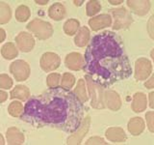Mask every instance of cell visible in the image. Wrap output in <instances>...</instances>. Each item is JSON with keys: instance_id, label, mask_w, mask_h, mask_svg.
<instances>
[{"instance_id": "27", "label": "cell", "mask_w": 154, "mask_h": 145, "mask_svg": "<svg viewBox=\"0 0 154 145\" xmlns=\"http://www.w3.org/2000/svg\"><path fill=\"white\" fill-rule=\"evenodd\" d=\"M74 82H75V77L71 74H69V72H66V74H64V76H63V77H62L61 86L64 89L69 90L71 88L72 86H73Z\"/></svg>"}, {"instance_id": "37", "label": "cell", "mask_w": 154, "mask_h": 145, "mask_svg": "<svg viewBox=\"0 0 154 145\" xmlns=\"http://www.w3.org/2000/svg\"><path fill=\"white\" fill-rule=\"evenodd\" d=\"M1 41H4V38H5V31L3 30V29H1Z\"/></svg>"}, {"instance_id": "15", "label": "cell", "mask_w": 154, "mask_h": 145, "mask_svg": "<svg viewBox=\"0 0 154 145\" xmlns=\"http://www.w3.org/2000/svg\"><path fill=\"white\" fill-rule=\"evenodd\" d=\"M146 108V96L143 93H136L134 95L132 109L135 112H142Z\"/></svg>"}, {"instance_id": "10", "label": "cell", "mask_w": 154, "mask_h": 145, "mask_svg": "<svg viewBox=\"0 0 154 145\" xmlns=\"http://www.w3.org/2000/svg\"><path fill=\"white\" fill-rule=\"evenodd\" d=\"M90 123H91V119L88 116V117L85 119L83 124H81L80 128L77 130V133L74 134L73 135H71L70 137H69V139H67V144H79L81 142L82 138L85 137V134L88 132Z\"/></svg>"}, {"instance_id": "35", "label": "cell", "mask_w": 154, "mask_h": 145, "mask_svg": "<svg viewBox=\"0 0 154 145\" xmlns=\"http://www.w3.org/2000/svg\"><path fill=\"white\" fill-rule=\"evenodd\" d=\"M149 101H150V108H154V93L153 92H151L150 94H149Z\"/></svg>"}, {"instance_id": "7", "label": "cell", "mask_w": 154, "mask_h": 145, "mask_svg": "<svg viewBox=\"0 0 154 145\" xmlns=\"http://www.w3.org/2000/svg\"><path fill=\"white\" fill-rule=\"evenodd\" d=\"M60 57L55 53L46 52L42 56L41 67L45 72H51L56 70L60 66Z\"/></svg>"}, {"instance_id": "8", "label": "cell", "mask_w": 154, "mask_h": 145, "mask_svg": "<svg viewBox=\"0 0 154 145\" xmlns=\"http://www.w3.org/2000/svg\"><path fill=\"white\" fill-rule=\"evenodd\" d=\"M16 42L17 44L18 48L23 52H29L33 50L35 41L31 34L27 32H20L16 38Z\"/></svg>"}, {"instance_id": "39", "label": "cell", "mask_w": 154, "mask_h": 145, "mask_svg": "<svg viewBox=\"0 0 154 145\" xmlns=\"http://www.w3.org/2000/svg\"><path fill=\"white\" fill-rule=\"evenodd\" d=\"M83 2V1H74L75 5H81V3Z\"/></svg>"}, {"instance_id": "12", "label": "cell", "mask_w": 154, "mask_h": 145, "mask_svg": "<svg viewBox=\"0 0 154 145\" xmlns=\"http://www.w3.org/2000/svg\"><path fill=\"white\" fill-rule=\"evenodd\" d=\"M105 98V104L110 109L112 110H119L122 105V102H120L119 96L114 91H107L104 95Z\"/></svg>"}, {"instance_id": "31", "label": "cell", "mask_w": 154, "mask_h": 145, "mask_svg": "<svg viewBox=\"0 0 154 145\" xmlns=\"http://www.w3.org/2000/svg\"><path fill=\"white\" fill-rule=\"evenodd\" d=\"M146 122H147V125H148V128H149V130L150 132H154V113L152 111H149V112L146 113Z\"/></svg>"}, {"instance_id": "11", "label": "cell", "mask_w": 154, "mask_h": 145, "mask_svg": "<svg viewBox=\"0 0 154 145\" xmlns=\"http://www.w3.org/2000/svg\"><path fill=\"white\" fill-rule=\"evenodd\" d=\"M112 23V18L109 14H100L98 17L91 18L89 21V24L94 31H97L101 28L110 26Z\"/></svg>"}, {"instance_id": "16", "label": "cell", "mask_w": 154, "mask_h": 145, "mask_svg": "<svg viewBox=\"0 0 154 145\" xmlns=\"http://www.w3.org/2000/svg\"><path fill=\"white\" fill-rule=\"evenodd\" d=\"M48 14L54 21H60L66 16V9L64 5L61 3H55L48 10Z\"/></svg>"}, {"instance_id": "1", "label": "cell", "mask_w": 154, "mask_h": 145, "mask_svg": "<svg viewBox=\"0 0 154 145\" xmlns=\"http://www.w3.org/2000/svg\"><path fill=\"white\" fill-rule=\"evenodd\" d=\"M83 115V104L78 97L63 87H56L31 97L20 118L37 127L46 126L72 134L80 128Z\"/></svg>"}, {"instance_id": "25", "label": "cell", "mask_w": 154, "mask_h": 145, "mask_svg": "<svg viewBox=\"0 0 154 145\" xmlns=\"http://www.w3.org/2000/svg\"><path fill=\"white\" fill-rule=\"evenodd\" d=\"M23 105L21 103L19 102H13L11 103V105H9L8 108V111L9 113L11 114L14 117H18V116H21L22 112H23Z\"/></svg>"}, {"instance_id": "17", "label": "cell", "mask_w": 154, "mask_h": 145, "mask_svg": "<svg viewBox=\"0 0 154 145\" xmlns=\"http://www.w3.org/2000/svg\"><path fill=\"white\" fill-rule=\"evenodd\" d=\"M6 135L9 144H21L24 141L23 134L14 127L8 129Z\"/></svg>"}, {"instance_id": "38", "label": "cell", "mask_w": 154, "mask_h": 145, "mask_svg": "<svg viewBox=\"0 0 154 145\" xmlns=\"http://www.w3.org/2000/svg\"><path fill=\"white\" fill-rule=\"evenodd\" d=\"M111 4H114V5H116V4H119V3H122V0H120V1H112V0H111V1H109Z\"/></svg>"}, {"instance_id": "22", "label": "cell", "mask_w": 154, "mask_h": 145, "mask_svg": "<svg viewBox=\"0 0 154 145\" xmlns=\"http://www.w3.org/2000/svg\"><path fill=\"white\" fill-rule=\"evenodd\" d=\"M74 92L76 93V96L78 97L79 100L82 102V103H85V102L88 100V96H87V92H86L85 81L83 79H79L78 80Z\"/></svg>"}, {"instance_id": "24", "label": "cell", "mask_w": 154, "mask_h": 145, "mask_svg": "<svg viewBox=\"0 0 154 145\" xmlns=\"http://www.w3.org/2000/svg\"><path fill=\"white\" fill-rule=\"evenodd\" d=\"M29 17H30V10H29L28 7L24 6V5H21V6H19L17 9L16 18L18 21H20V22L26 21L29 18Z\"/></svg>"}, {"instance_id": "2", "label": "cell", "mask_w": 154, "mask_h": 145, "mask_svg": "<svg viewBox=\"0 0 154 145\" xmlns=\"http://www.w3.org/2000/svg\"><path fill=\"white\" fill-rule=\"evenodd\" d=\"M84 70L94 83L108 87L131 76L123 42L112 31L96 34L85 52Z\"/></svg>"}, {"instance_id": "21", "label": "cell", "mask_w": 154, "mask_h": 145, "mask_svg": "<svg viewBox=\"0 0 154 145\" xmlns=\"http://www.w3.org/2000/svg\"><path fill=\"white\" fill-rule=\"evenodd\" d=\"M1 53L4 58L6 59H13L17 55V50L14 47V44L12 43H7L3 46L2 50H1Z\"/></svg>"}, {"instance_id": "34", "label": "cell", "mask_w": 154, "mask_h": 145, "mask_svg": "<svg viewBox=\"0 0 154 145\" xmlns=\"http://www.w3.org/2000/svg\"><path fill=\"white\" fill-rule=\"evenodd\" d=\"M7 98H8V95L5 93V92H3V91L0 92V103H3Z\"/></svg>"}, {"instance_id": "32", "label": "cell", "mask_w": 154, "mask_h": 145, "mask_svg": "<svg viewBox=\"0 0 154 145\" xmlns=\"http://www.w3.org/2000/svg\"><path fill=\"white\" fill-rule=\"evenodd\" d=\"M86 144H106V142L104 141V139L100 137H91L86 142Z\"/></svg>"}, {"instance_id": "26", "label": "cell", "mask_w": 154, "mask_h": 145, "mask_svg": "<svg viewBox=\"0 0 154 145\" xmlns=\"http://www.w3.org/2000/svg\"><path fill=\"white\" fill-rule=\"evenodd\" d=\"M79 28V21L77 19H69L64 25V30L67 35H73Z\"/></svg>"}, {"instance_id": "6", "label": "cell", "mask_w": 154, "mask_h": 145, "mask_svg": "<svg viewBox=\"0 0 154 145\" xmlns=\"http://www.w3.org/2000/svg\"><path fill=\"white\" fill-rule=\"evenodd\" d=\"M115 17V29H122L129 26L132 22V18L128 11L124 8H119L117 10H111Z\"/></svg>"}, {"instance_id": "29", "label": "cell", "mask_w": 154, "mask_h": 145, "mask_svg": "<svg viewBox=\"0 0 154 145\" xmlns=\"http://www.w3.org/2000/svg\"><path fill=\"white\" fill-rule=\"evenodd\" d=\"M61 80V76L59 74H51L47 76V85L50 88H56V87L59 86Z\"/></svg>"}, {"instance_id": "13", "label": "cell", "mask_w": 154, "mask_h": 145, "mask_svg": "<svg viewBox=\"0 0 154 145\" xmlns=\"http://www.w3.org/2000/svg\"><path fill=\"white\" fill-rule=\"evenodd\" d=\"M127 5L131 8V10L140 16L147 14L150 9V2L149 1H127Z\"/></svg>"}, {"instance_id": "36", "label": "cell", "mask_w": 154, "mask_h": 145, "mask_svg": "<svg viewBox=\"0 0 154 145\" xmlns=\"http://www.w3.org/2000/svg\"><path fill=\"white\" fill-rule=\"evenodd\" d=\"M47 2H48L47 0H45V1H38V0H37V1H36V3L41 4V5H45V4H46Z\"/></svg>"}, {"instance_id": "18", "label": "cell", "mask_w": 154, "mask_h": 145, "mask_svg": "<svg viewBox=\"0 0 154 145\" xmlns=\"http://www.w3.org/2000/svg\"><path fill=\"white\" fill-rule=\"evenodd\" d=\"M143 130H144V123L142 118L135 117L130 120V122L128 123V130L133 135L141 134Z\"/></svg>"}, {"instance_id": "14", "label": "cell", "mask_w": 154, "mask_h": 145, "mask_svg": "<svg viewBox=\"0 0 154 145\" xmlns=\"http://www.w3.org/2000/svg\"><path fill=\"white\" fill-rule=\"evenodd\" d=\"M106 137L113 142H122L126 139V134L120 128H110L106 132Z\"/></svg>"}, {"instance_id": "28", "label": "cell", "mask_w": 154, "mask_h": 145, "mask_svg": "<svg viewBox=\"0 0 154 145\" xmlns=\"http://www.w3.org/2000/svg\"><path fill=\"white\" fill-rule=\"evenodd\" d=\"M100 9L101 6L98 1H90L87 4V14L90 17H93L94 14L100 11Z\"/></svg>"}, {"instance_id": "5", "label": "cell", "mask_w": 154, "mask_h": 145, "mask_svg": "<svg viewBox=\"0 0 154 145\" xmlns=\"http://www.w3.org/2000/svg\"><path fill=\"white\" fill-rule=\"evenodd\" d=\"M151 63L146 58H140L136 61V65H135V77H136V79H146L149 75L151 74Z\"/></svg>"}, {"instance_id": "9", "label": "cell", "mask_w": 154, "mask_h": 145, "mask_svg": "<svg viewBox=\"0 0 154 145\" xmlns=\"http://www.w3.org/2000/svg\"><path fill=\"white\" fill-rule=\"evenodd\" d=\"M66 66L72 71H79L84 67V57L80 53L72 52L66 57Z\"/></svg>"}, {"instance_id": "30", "label": "cell", "mask_w": 154, "mask_h": 145, "mask_svg": "<svg viewBox=\"0 0 154 145\" xmlns=\"http://www.w3.org/2000/svg\"><path fill=\"white\" fill-rule=\"evenodd\" d=\"M12 85H13V81L7 75L0 76V87H1V88L8 89V88H11Z\"/></svg>"}, {"instance_id": "20", "label": "cell", "mask_w": 154, "mask_h": 145, "mask_svg": "<svg viewBox=\"0 0 154 145\" xmlns=\"http://www.w3.org/2000/svg\"><path fill=\"white\" fill-rule=\"evenodd\" d=\"M90 40V31L87 27H82L75 37V45L77 47H84Z\"/></svg>"}, {"instance_id": "4", "label": "cell", "mask_w": 154, "mask_h": 145, "mask_svg": "<svg viewBox=\"0 0 154 145\" xmlns=\"http://www.w3.org/2000/svg\"><path fill=\"white\" fill-rule=\"evenodd\" d=\"M10 71L14 75V76L16 77V79L18 81H23L27 79L29 74H30L29 65L25 61L22 60H17L14 63H12Z\"/></svg>"}, {"instance_id": "23", "label": "cell", "mask_w": 154, "mask_h": 145, "mask_svg": "<svg viewBox=\"0 0 154 145\" xmlns=\"http://www.w3.org/2000/svg\"><path fill=\"white\" fill-rule=\"evenodd\" d=\"M11 18V9L6 3H0V23H6Z\"/></svg>"}, {"instance_id": "3", "label": "cell", "mask_w": 154, "mask_h": 145, "mask_svg": "<svg viewBox=\"0 0 154 145\" xmlns=\"http://www.w3.org/2000/svg\"><path fill=\"white\" fill-rule=\"evenodd\" d=\"M27 29L29 31L33 32L40 40H45V39L49 38L53 33L51 24L38 18H35L29 23L27 25Z\"/></svg>"}, {"instance_id": "19", "label": "cell", "mask_w": 154, "mask_h": 145, "mask_svg": "<svg viewBox=\"0 0 154 145\" xmlns=\"http://www.w3.org/2000/svg\"><path fill=\"white\" fill-rule=\"evenodd\" d=\"M29 96H30L29 89L26 86H23V85H17V86H16V88L11 91V98L12 99L16 98V99L25 101L28 99Z\"/></svg>"}, {"instance_id": "33", "label": "cell", "mask_w": 154, "mask_h": 145, "mask_svg": "<svg viewBox=\"0 0 154 145\" xmlns=\"http://www.w3.org/2000/svg\"><path fill=\"white\" fill-rule=\"evenodd\" d=\"M144 85H146V88H153L154 87V76H152L147 82H146Z\"/></svg>"}]
</instances>
